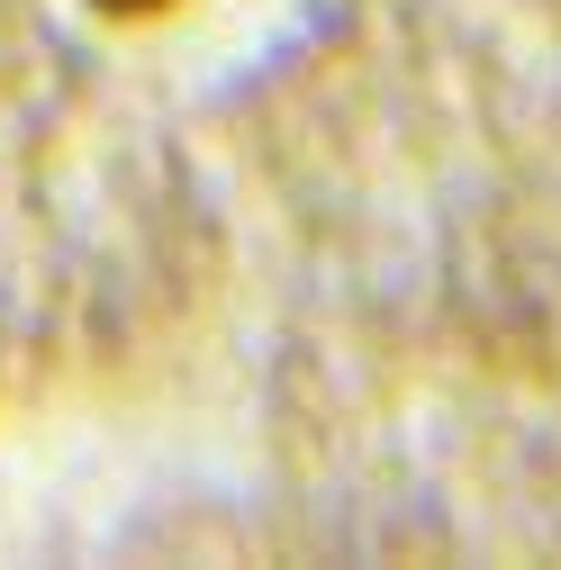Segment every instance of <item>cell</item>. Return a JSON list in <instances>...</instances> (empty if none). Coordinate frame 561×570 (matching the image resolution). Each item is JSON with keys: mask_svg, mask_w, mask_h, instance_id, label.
<instances>
[{"mask_svg": "<svg viewBox=\"0 0 561 570\" xmlns=\"http://www.w3.org/2000/svg\"><path fill=\"white\" fill-rule=\"evenodd\" d=\"M100 10H118V19H136V10H155V0H100Z\"/></svg>", "mask_w": 561, "mask_h": 570, "instance_id": "1", "label": "cell"}]
</instances>
